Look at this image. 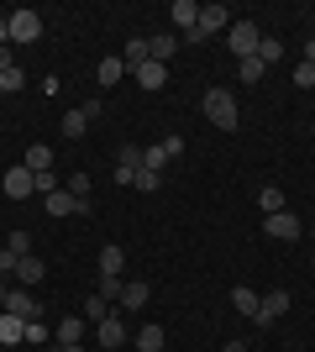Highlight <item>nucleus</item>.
Returning a JSON list of instances; mask_svg holds the SVG:
<instances>
[{
  "label": "nucleus",
  "instance_id": "f257e3e1",
  "mask_svg": "<svg viewBox=\"0 0 315 352\" xmlns=\"http://www.w3.org/2000/svg\"><path fill=\"white\" fill-rule=\"evenodd\" d=\"M205 121L210 126H221V132H237L242 126V111H237V95L231 89H205Z\"/></svg>",
  "mask_w": 315,
  "mask_h": 352
},
{
  "label": "nucleus",
  "instance_id": "f03ea898",
  "mask_svg": "<svg viewBox=\"0 0 315 352\" xmlns=\"http://www.w3.org/2000/svg\"><path fill=\"white\" fill-rule=\"evenodd\" d=\"M231 21H237V16L226 11V6H200L195 32H184L179 43H205V37H215V32H231Z\"/></svg>",
  "mask_w": 315,
  "mask_h": 352
},
{
  "label": "nucleus",
  "instance_id": "7ed1b4c3",
  "mask_svg": "<svg viewBox=\"0 0 315 352\" xmlns=\"http://www.w3.org/2000/svg\"><path fill=\"white\" fill-rule=\"evenodd\" d=\"M226 43H231V53H237V63L242 58H257V43H263V32L242 16V21H231V32H226Z\"/></svg>",
  "mask_w": 315,
  "mask_h": 352
},
{
  "label": "nucleus",
  "instance_id": "20e7f679",
  "mask_svg": "<svg viewBox=\"0 0 315 352\" xmlns=\"http://www.w3.org/2000/svg\"><path fill=\"white\" fill-rule=\"evenodd\" d=\"M263 232L279 236V242H294V236H305V221L294 210H273V216H263Z\"/></svg>",
  "mask_w": 315,
  "mask_h": 352
},
{
  "label": "nucleus",
  "instance_id": "39448f33",
  "mask_svg": "<svg viewBox=\"0 0 315 352\" xmlns=\"http://www.w3.org/2000/svg\"><path fill=\"white\" fill-rule=\"evenodd\" d=\"M5 27H11V43H37V37H43V16L37 11H11Z\"/></svg>",
  "mask_w": 315,
  "mask_h": 352
},
{
  "label": "nucleus",
  "instance_id": "423d86ee",
  "mask_svg": "<svg viewBox=\"0 0 315 352\" xmlns=\"http://www.w3.org/2000/svg\"><path fill=\"white\" fill-rule=\"evenodd\" d=\"M5 310H11V316H21V321H43L37 294H32V289H16V284H11V294H5Z\"/></svg>",
  "mask_w": 315,
  "mask_h": 352
},
{
  "label": "nucleus",
  "instance_id": "0eeeda50",
  "mask_svg": "<svg viewBox=\"0 0 315 352\" xmlns=\"http://www.w3.org/2000/svg\"><path fill=\"white\" fill-rule=\"evenodd\" d=\"M284 310H289V289H268L263 300H257V316H253V321H257V326H273Z\"/></svg>",
  "mask_w": 315,
  "mask_h": 352
},
{
  "label": "nucleus",
  "instance_id": "6e6552de",
  "mask_svg": "<svg viewBox=\"0 0 315 352\" xmlns=\"http://www.w3.org/2000/svg\"><path fill=\"white\" fill-rule=\"evenodd\" d=\"M137 168H142V147H137V142H121L116 147V184H132Z\"/></svg>",
  "mask_w": 315,
  "mask_h": 352
},
{
  "label": "nucleus",
  "instance_id": "1a4fd4ad",
  "mask_svg": "<svg viewBox=\"0 0 315 352\" xmlns=\"http://www.w3.org/2000/svg\"><path fill=\"white\" fill-rule=\"evenodd\" d=\"M0 190L11 195V200H27V195H37V190H32V168H21V163H16V168H5Z\"/></svg>",
  "mask_w": 315,
  "mask_h": 352
},
{
  "label": "nucleus",
  "instance_id": "9d476101",
  "mask_svg": "<svg viewBox=\"0 0 315 352\" xmlns=\"http://www.w3.org/2000/svg\"><path fill=\"white\" fill-rule=\"evenodd\" d=\"M43 258H37V252H27V258H21V263H16V289H37V284H43Z\"/></svg>",
  "mask_w": 315,
  "mask_h": 352
},
{
  "label": "nucleus",
  "instance_id": "9b49d317",
  "mask_svg": "<svg viewBox=\"0 0 315 352\" xmlns=\"http://www.w3.org/2000/svg\"><path fill=\"white\" fill-rule=\"evenodd\" d=\"M84 316H63L58 326H53V342H58V347H79V337H84Z\"/></svg>",
  "mask_w": 315,
  "mask_h": 352
},
{
  "label": "nucleus",
  "instance_id": "f8f14e48",
  "mask_svg": "<svg viewBox=\"0 0 315 352\" xmlns=\"http://www.w3.org/2000/svg\"><path fill=\"white\" fill-rule=\"evenodd\" d=\"M137 85H142V89H163L168 85V63H158V58H148V63H137Z\"/></svg>",
  "mask_w": 315,
  "mask_h": 352
},
{
  "label": "nucleus",
  "instance_id": "ddd939ff",
  "mask_svg": "<svg viewBox=\"0 0 315 352\" xmlns=\"http://www.w3.org/2000/svg\"><path fill=\"white\" fill-rule=\"evenodd\" d=\"M174 53H179V32H158V37H148V58L168 63Z\"/></svg>",
  "mask_w": 315,
  "mask_h": 352
},
{
  "label": "nucleus",
  "instance_id": "4468645a",
  "mask_svg": "<svg viewBox=\"0 0 315 352\" xmlns=\"http://www.w3.org/2000/svg\"><path fill=\"white\" fill-rule=\"evenodd\" d=\"M168 16H174V27H179V37H184V32H195L200 6H195V0H174V6H168Z\"/></svg>",
  "mask_w": 315,
  "mask_h": 352
},
{
  "label": "nucleus",
  "instance_id": "2eb2a0df",
  "mask_svg": "<svg viewBox=\"0 0 315 352\" xmlns=\"http://www.w3.org/2000/svg\"><path fill=\"white\" fill-rule=\"evenodd\" d=\"M0 342H5V347L27 342V321H21V316H11V310H0Z\"/></svg>",
  "mask_w": 315,
  "mask_h": 352
},
{
  "label": "nucleus",
  "instance_id": "dca6fc26",
  "mask_svg": "<svg viewBox=\"0 0 315 352\" xmlns=\"http://www.w3.org/2000/svg\"><path fill=\"white\" fill-rule=\"evenodd\" d=\"M121 74H126V58H100V69H95V79H100V89H116Z\"/></svg>",
  "mask_w": 315,
  "mask_h": 352
},
{
  "label": "nucleus",
  "instance_id": "f3484780",
  "mask_svg": "<svg viewBox=\"0 0 315 352\" xmlns=\"http://www.w3.org/2000/svg\"><path fill=\"white\" fill-rule=\"evenodd\" d=\"M21 168H32V174L53 168V147H47V142H32V147H27V158H21Z\"/></svg>",
  "mask_w": 315,
  "mask_h": 352
},
{
  "label": "nucleus",
  "instance_id": "a211bd4d",
  "mask_svg": "<svg viewBox=\"0 0 315 352\" xmlns=\"http://www.w3.org/2000/svg\"><path fill=\"white\" fill-rule=\"evenodd\" d=\"M43 206H47V216H79V200H74L69 190H53Z\"/></svg>",
  "mask_w": 315,
  "mask_h": 352
},
{
  "label": "nucleus",
  "instance_id": "6ab92c4d",
  "mask_svg": "<svg viewBox=\"0 0 315 352\" xmlns=\"http://www.w3.org/2000/svg\"><path fill=\"white\" fill-rule=\"evenodd\" d=\"M148 284H142V279H132V284H121V310H142V305H148Z\"/></svg>",
  "mask_w": 315,
  "mask_h": 352
},
{
  "label": "nucleus",
  "instance_id": "aec40b11",
  "mask_svg": "<svg viewBox=\"0 0 315 352\" xmlns=\"http://www.w3.org/2000/svg\"><path fill=\"white\" fill-rule=\"evenodd\" d=\"M95 337H100V347H121V342H126V326H121L116 316H105V321L95 326Z\"/></svg>",
  "mask_w": 315,
  "mask_h": 352
},
{
  "label": "nucleus",
  "instance_id": "412c9836",
  "mask_svg": "<svg viewBox=\"0 0 315 352\" xmlns=\"http://www.w3.org/2000/svg\"><path fill=\"white\" fill-rule=\"evenodd\" d=\"M257 300H263V294H257V289H247V284H237V289H231V305H237L242 316H247V321L257 316Z\"/></svg>",
  "mask_w": 315,
  "mask_h": 352
},
{
  "label": "nucleus",
  "instance_id": "4be33fe9",
  "mask_svg": "<svg viewBox=\"0 0 315 352\" xmlns=\"http://www.w3.org/2000/svg\"><path fill=\"white\" fill-rule=\"evenodd\" d=\"M121 268H126V252H121L116 242H105V248H100V274H116V279H121Z\"/></svg>",
  "mask_w": 315,
  "mask_h": 352
},
{
  "label": "nucleus",
  "instance_id": "5701e85b",
  "mask_svg": "<svg viewBox=\"0 0 315 352\" xmlns=\"http://www.w3.org/2000/svg\"><path fill=\"white\" fill-rule=\"evenodd\" d=\"M137 347H142V352H163L168 347L163 326H142V331H137Z\"/></svg>",
  "mask_w": 315,
  "mask_h": 352
},
{
  "label": "nucleus",
  "instance_id": "b1692460",
  "mask_svg": "<svg viewBox=\"0 0 315 352\" xmlns=\"http://www.w3.org/2000/svg\"><path fill=\"white\" fill-rule=\"evenodd\" d=\"M79 316H84V321H90V326H100L105 316H110V300H100V294H90V300L79 305Z\"/></svg>",
  "mask_w": 315,
  "mask_h": 352
},
{
  "label": "nucleus",
  "instance_id": "393cba45",
  "mask_svg": "<svg viewBox=\"0 0 315 352\" xmlns=\"http://www.w3.org/2000/svg\"><path fill=\"white\" fill-rule=\"evenodd\" d=\"M121 58H126V69H137V63H148V37H126V47H121Z\"/></svg>",
  "mask_w": 315,
  "mask_h": 352
},
{
  "label": "nucleus",
  "instance_id": "a878e982",
  "mask_svg": "<svg viewBox=\"0 0 315 352\" xmlns=\"http://www.w3.org/2000/svg\"><path fill=\"white\" fill-rule=\"evenodd\" d=\"M257 206H263V216H273V210H289V206H284V190H279V184H263Z\"/></svg>",
  "mask_w": 315,
  "mask_h": 352
},
{
  "label": "nucleus",
  "instance_id": "bb28decb",
  "mask_svg": "<svg viewBox=\"0 0 315 352\" xmlns=\"http://www.w3.org/2000/svg\"><path fill=\"white\" fill-rule=\"evenodd\" d=\"M279 58H284V43H279V37H263V43H257V63L268 69V63H279Z\"/></svg>",
  "mask_w": 315,
  "mask_h": 352
},
{
  "label": "nucleus",
  "instance_id": "cd10ccee",
  "mask_svg": "<svg viewBox=\"0 0 315 352\" xmlns=\"http://www.w3.org/2000/svg\"><path fill=\"white\" fill-rule=\"evenodd\" d=\"M32 190H37V195H43V200H47V195H53V190H63V179L53 174V168H43V174H32Z\"/></svg>",
  "mask_w": 315,
  "mask_h": 352
},
{
  "label": "nucleus",
  "instance_id": "c85d7f7f",
  "mask_svg": "<svg viewBox=\"0 0 315 352\" xmlns=\"http://www.w3.org/2000/svg\"><path fill=\"white\" fill-rule=\"evenodd\" d=\"M27 342L32 347H53V326L47 321H27Z\"/></svg>",
  "mask_w": 315,
  "mask_h": 352
},
{
  "label": "nucleus",
  "instance_id": "c756f323",
  "mask_svg": "<svg viewBox=\"0 0 315 352\" xmlns=\"http://www.w3.org/2000/svg\"><path fill=\"white\" fill-rule=\"evenodd\" d=\"M95 294L116 305V300H121V279H116V274H100V279H95Z\"/></svg>",
  "mask_w": 315,
  "mask_h": 352
},
{
  "label": "nucleus",
  "instance_id": "7c9ffc66",
  "mask_svg": "<svg viewBox=\"0 0 315 352\" xmlns=\"http://www.w3.org/2000/svg\"><path fill=\"white\" fill-rule=\"evenodd\" d=\"M163 163H168L163 142H152V147H142V168H152V174H163Z\"/></svg>",
  "mask_w": 315,
  "mask_h": 352
},
{
  "label": "nucleus",
  "instance_id": "2f4dec72",
  "mask_svg": "<svg viewBox=\"0 0 315 352\" xmlns=\"http://www.w3.org/2000/svg\"><path fill=\"white\" fill-rule=\"evenodd\" d=\"M90 132V116H84V111H69V116H63V137H84Z\"/></svg>",
  "mask_w": 315,
  "mask_h": 352
},
{
  "label": "nucleus",
  "instance_id": "473e14b6",
  "mask_svg": "<svg viewBox=\"0 0 315 352\" xmlns=\"http://www.w3.org/2000/svg\"><path fill=\"white\" fill-rule=\"evenodd\" d=\"M158 184H163V174H152V168H137V179H132V190H142V195H158Z\"/></svg>",
  "mask_w": 315,
  "mask_h": 352
},
{
  "label": "nucleus",
  "instance_id": "72a5a7b5",
  "mask_svg": "<svg viewBox=\"0 0 315 352\" xmlns=\"http://www.w3.org/2000/svg\"><path fill=\"white\" fill-rule=\"evenodd\" d=\"M294 85H300V89H315V63H310V58L294 63Z\"/></svg>",
  "mask_w": 315,
  "mask_h": 352
},
{
  "label": "nucleus",
  "instance_id": "f704fd0d",
  "mask_svg": "<svg viewBox=\"0 0 315 352\" xmlns=\"http://www.w3.org/2000/svg\"><path fill=\"white\" fill-rule=\"evenodd\" d=\"M16 263H21V258H16L11 248H0V279H5V284L16 279Z\"/></svg>",
  "mask_w": 315,
  "mask_h": 352
},
{
  "label": "nucleus",
  "instance_id": "c9c22d12",
  "mask_svg": "<svg viewBox=\"0 0 315 352\" xmlns=\"http://www.w3.org/2000/svg\"><path fill=\"white\" fill-rule=\"evenodd\" d=\"M21 85H27V74H21V69H5V74H0V89H5V95H16Z\"/></svg>",
  "mask_w": 315,
  "mask_h": 352
},
{
  "label": "nucleus",
  "instance_id": "e433bc0d",
  "mask_svg": "<svg viewBox=\"0 0 315 352\" xmlns=\"http://www.w3.org/2000/svg\"><path fill=\"white\" fill-rule=\"evenodd\" d=\"M237 69H242V85H257V79H263V63L257 58H242Z\"/></svg>",
  "mask_w": 315,
  "mask_h": 352
},
{
  "label": "nucleus",
  "instance_id": "4c0bfd02",
  "mask_svg": "<svg viewBox=\"0 0 315 352\" xmlns=\"http://www.w3.org/2000/svg\"><path fill=\"white\" fill-rule=\"evenodd\" d=\"M5 248H11L16 258H27V252H32V236L27 232H11V236H5Z\"/></svg>",
  "mask_w": 315,
  "mask_h": 352
},
{
  "label": "nucleus",
  "instance_id": "58836bf2",
  "mask_svg": "<svg viewBox=\"0 0 315 352\" xmlns=\"http://www.w3.org/2000/svg\"><path fill=\"white\" fill-rule=\"evenodd\" d=\"M69 195H74V200H90V174H74V179H69Z\"/></svg>",
  "mask_w": 315,
  "mask_h": 352
},
{
  "label": "nucleus",
  "instance_id": "ea45409f",
  "mask_svg": "<svg viewBox=\"0 0 315 352\" xmlns=\"http://www.w3.org/2000/svg\"><path fill=\"white\" fill-rule=\"evenodd\" d=\"M163 153H168V163H174L184 153V137H163Z\"/></svg>",
  "mask_w": 315,
  "mask_h": 352
},
{
  "label": "nucleus",
  "instance_id": "a19ab883",
  "mask_svg": "<svg viewBox=\"0 0 315 352\" xmlns=\"http://www.w3.org/2000/svg\"><path fill=\"white\" fill-rule=\"evenodd\" d=\"M5 69H16V58H11V47H0V74Z\"/></svg>",
  "mask_w": 315,
  "mask_h": 352
},
{
  "label": "nucleus",
  "instance_id": "79ce46f5",
  "mask_svg": "<svg viewBox=\"0 0 315 352\" xmlns=\"http://www.w3.org/2000/svg\"><path fill=\"white\" fill-rule=\"evenodd\" d=\"M11 43V27H5V16H0V47Z\"/></svg>",
  "mask_w": 315,
  "mask_h": 352
},
{
  "label": "nucleus",
  "instance_id": "37998d69",
  "mask_svg": "<svg viewBox=\"0 0 315 352\" xmlns=\"http://www.w3.org/2000/svg\"><path fill=\"white\" fill-rule=\"evenodd\" d=\"M305 58H310V63H315V37H305Z\"/></svg>",
  "mask_w": 315,
  "mask_h": 352
},
{
  "label": "nucleus",
  "instance_id": "c03bdc74",
  "mask_svg": "<svg viewBox=\"0 0 315 352\" xmlns=\"http://www.w3.org/2000/svg\"><path fill=\"white\" fill-rule=\"evenodd\" d=\"M221 352H253V347H242V342H226V347Z\"/></svg>",
  "mask_w": 315,
  "mask_h": 352
},
{
  "label": "nucleus",
  "instance_id": "a18cd8bd",
  "mask_svg": "<svg viewBox=\"0 0 315 352\" xmlns=\"http://www.w3.org/2000/svg\"><path fill=\"white\" fill-rule=\"evenodd\" d=\"M5 294H11V284H5V279H0V310H5Z\"/></svg>",
  "mask_w": 315,
  "mask_h": 352
},
{
  "label": "nucleus",
  "instance_id": "49530a36",
  "mask_svg": "<svg viewBox=\"0 0 315 352\" xmlns=\"http://www.w3.org/2000/svg\"><path fill=\"white\" fill-rule=\"evenodd\" d=\"M58 352H84V347H58Z\"/></svg>",
  "mask_w": 315,
  "mask_h": 352
},
{
  "label": "nucleus",
  "instance_id": "de8ad7c7",
  "mask_svg": "<svg viewBox=\"0 0 315 352\" xmlns=\"http://www.w3.org/2000/svg\"><path fill=\"white\" fill-rule=\"evenodd\" d=\"M305 232H310V236H315V221H310V226H305Z\"/></svg>",
  "mask_w": 315,
  "mask_h": 352
},
{
  "label": "nucleus",
  "instance_id": "09e8293b",
  "mask_svg": "<svg viewBox=\"0 0 315 352\" xmlns=\"http://www.w3.org/2000/svg\"><path fill=\"white\" fill-rule=\"evenodd\" d=\"M0 100H5V89H0Z\"/></svg>",
  "mask_w": 315,
  "mask_h": 352
},
{
  "label": "nucleus",
  "instance_id": "8fccbe9b",
  "mask_svg": "<svg viewBox=\"0 0 315 352\" xmlns=\"http://www.w3.org/2000/svg\"><path fill=\"white\" fill-rule=\"evenodd\" d=\"M163 352H168V347H163Z\"/></svg>",
  "mask_w": 315,
  "mask_h": 352
}]
</instances>
